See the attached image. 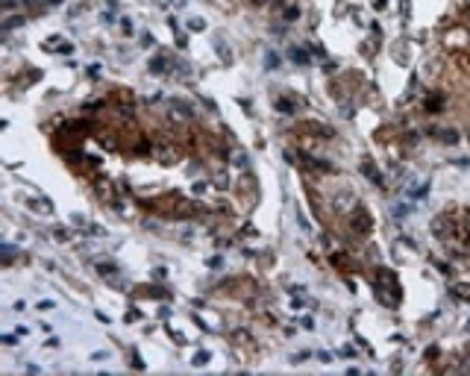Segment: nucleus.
Listing matches in <instances>:
<instances>
[{
  "label": "nucleus",
  "instance_id": "1",
  "mask_svg": "<svg viewBox=\"0 0 470 376\" xmlns=\"http://www.w3.org/2000/svg\"><path fill=\"white\" fill-rule=\"evenodd\" d=\"M353 226H356L359 232H368V226H371V218H368V212H365V209H359V212H356V221H353Z\"/></svg>",
  "mask_w": 470,
  "mask_h": 376
},
{
  "label": "nucleus",
  "instance_id": "2",
  "mask_svg": "<svg viewBox=\"0 0 470 376\" xmlns=\"http://www.w3.org/2000/svg\"><path fill=\"white\" fill-rule=\"evenodd\" d=\"M26 3H38V0H26Z\"/></svg>",
  "mask_w": 470,
  "mask_h": 376
}]
</instances>
